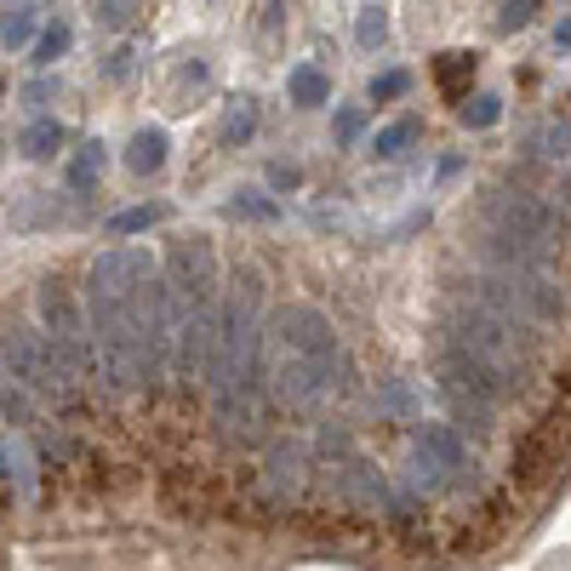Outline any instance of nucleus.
I'll list each match as a JSON object with an SVG mask.
<instances>
[{"mask_svg":"<svg viewBox=\"0 0 571 571\" xmlns=\"http://www.w3.org/2000/svg\"><path fill=\"white\" fill-rule=\"evenodd\" d=\"M269 349H275V394L286 406H314L320 394H332L337 371V332L314 304H292L269 320Z\"/></svg>","mask_w":571,"mask_h":571,"instance_id":"f257e3e1","label":"nucleus"},{"mask_svg":"<svg viewBox=\"0 0 571 571\" xmlns=\"http://www.w3.org/2000/svg\"><path fill=\"white\" fill-rule=\"evenodd\" d=\"M480 223L498 229V235H514V240L537 246V252H549V258L571 240V217L560 206L537 201V194H526V189H503V183L480 194Z\"/></svg>","mask_w":571,"mask_h":571,"instance_id":"f03ea898","label":"nucleus"},{"mask_svg":"<svg viewBox=\"0 0 571 571\" xmlns=\"http://www.w3.org/2000/svg\"><path fill=\"white\" fill-rule=\"evenodd\" d=\"M166 281L178 286L183 304L217 309V252H212V240L206 235H183L166 252Z\"/></svg>","mask_w":571,"mask_h":571,"instance_id":"7ed1b4c3","label":"nucleus"},{"mask_svg":"<svg viewBox=\"0 0 571 571\" xmlns=\"http://www.w3.org/2000/svg\"><path fill=\"white\" fill-rule=\"evenodd\" d=\"M160 275L155 252H143V246H115V252L92 258L86 269V292H115V297H138L148 281Z\"/></svg>","mask_w":571,"mask_h":571,"instance_id":"20e7f679","label":"nucleus"},{"mask_svg":"<svg viewBox=\"0 0 571 571\" xmlns=\"http://www.w3.org/2000/svg\"><path fill=\"white\" fill-rule=\"evenodd\" d=\"M440 383H457V389L480 394V401H491V406H503L509 394H514V383L503 378L498 366H486V360L463 355V349H445V355H440Z\"/></svg>","mask_w":571,"mask_h":571,"instance_id":"39448f33","label":"nucleus"},{"mask_svg":"<svg viewBox=\"0 0 571 571\" xmlns=\"http://www.w3.org/2000/svg\"><path fill=\"white\" fill-rule=\"evenodd\" d=\"M304 480H309L304 445H297V440H275V445H269V457H263V498L269 503H292L297 491H304Z\"/></svg>","mask_w":571,"mask_h":571,"instance_id":"423d86ee","label":"nucleus"},{"mask_svg":"<svg viewBox=\"0 0 571 571\" xmlns=\"http://www.w3.org/2000/svg\"><path fill=\"white\" fill-rule=\"evenodd\" d=\"M332 491L349 509H394V491L389 480L371 468L366 457H349V463H337V475H332Z\"/></svg>","mask_w":571,"mask_h":571,"instance_id":"0eeeda50","label":"nucleus"},{"mask_svg":"<svg viewBox=\"0 0 571 571\" xmlns=\"http://www.w3.org/2000/svg\"><path fill=\"white\" fill-rule=\"evenodd\" d=\"M35 304H40V320H46V332H52V337H63V343H81V332H92L86 309L69 297V286H63V281H46V286L35 292Z\"/></svg>","mask_w":571,"mask_h":571,"instance_id":"6e6552de","label":"nucleus"},{"mask_svg":"<svg viewBox=\"0 0 571 571\" xmlns=\"http://www.w3.org/2000/svg\"><path fill=\"white\" fill-rule=\"evenodd\" d=\"M412 452L429 457L435 468H445V475H457V468L468 463V445H463L457 424H417L412 429Z\"/></svg>","mask_w":571,"mask_h":571,"instance_id":"1a4fd4ad","label":"nucleus"},{"mask_svg":"<svg viewBox=\"0 0 571 571\" xmlns=\"http://www.w3.org/2000/svg\"><path fill=\"white\" fill-rule=\"evenodd\" d=\"M440 394H445V406H452V424H457V429L486 435L491 417H498V406L480 401V394H468V389H457V383H440Z\"/></svg>","mask_w":571,"mask_h":571,"instance_id":"9d476101","label":"nucleus"},{"mask_svg":"<svg viewBox=\"0 0 571 571\" xmlns=\"http://www.w3.org/2000/svg\"><path fill=\"white\" fill-rule=\"evenodd\" d=\"M63 143H69V127H63V120H29V127H23V138H17V148H23L29 160L63 155Z\"/></svg>","mask_w":571,"mask_h":571,"instance_id":"9b49d317","label":"nucleus"},{"mask_svg":"<svg viewBox=\"0 0 571 571\" xmlns=\"http://www.w3.org/2000/svg\"><path fill=\"white\" fill-rule=\"evenodd\" d=\"M127 166L138 171V178L160 171V166H166V132H160V127H143V132L127 143Z\"/></svg>","mask_w":571,"mask_h":571,"instance_id":"f8f14e48","label":"nucleus"},{"mask_svg":"<svg viewBox=\"0 0 571 571\" xmlns=\"http://www.w3.org/2000/svg\"><path fill=\"white\" fill-rule=\"evenodd\" d=\"M286 92H292V104H304V109H320L332 97V81L320 74L314 63H297L292 74H286Z\"/></svg>","mask_w":571,"mask_h":571,"instance_id":"ddd939ff","label":"nucleus"},{"mask_svg":"<svg viewBox=\"0 0 571 571\" xmlns=\"http://www.w3.org/2000/svg\"><path fill=\"white\" fill-rule=\"evenodd\" d=\"M104 166H109L104 143H97V138H92V143H81V155L69 160V189H81V194H86L97 178H104Z\"/></svg>","mask_w":571,"mask_h":571,"instance_id":"4468645a","label":"nucleus"},{"mask_svg":"<svg viewBox=\"0 0 571 571\" xmlns=\"http://www.w3.org/2000/svg\"><path fill=\"white\" fill-rule=\"evenodd\" d=\"M7 486H17L23 498L35 491V457H29V445H23L17 435H7Z\"/></svg>","mask_w":571,"mask_h":571,"instance_id":"2eb2a0df","label":"nucleus"},{"mask_svg":"<svg viewBox=\"0 0 571 571\" xmlns=\"http://www.w3.org/2000/svg\"><path fill=\"white\" fill-rule=\"evenodd\" d=\"M406 143H417V120H394V127H383L378 138H371V155H378V160H401Z\"/></svg>","mask_w":571,"mask_h":571,"instance_id":"dca6fc26","label":"nucleus"},{"mask_svg":"<svg viewBox=\"0 0 571 571\" xmlns=\"http://www.w3.org/2000/svg\"><path fill=\"white\" fill-rule=\"evenodd\" d=\"M314 452L337 468V463H349V457H355V440H349V429H343V424H320V435H314Z\"/></svg>","mask_w":571,"mask_h":571,"instance_id":"f3484780","label":"nucleus"},{"mask_svg":"<svg viewBox=\"0 0 571 571\" xmlns=\"http://www.w3.org/2000/svg\"><path fill=\"white\" fill-rule=\"evenodd\" d=\"M40 40V23H35V7H12L7 12V52H23V46Z\"/></svg>","mask_w":571,"mask_h":571,"instance_id":"a211bd4d","label":"nucleus"},{"mask_svg":"<svg viewBox=\"0 0 571 571\" xmlns=\"http://www.w3.org/2000/svg\"><path fill=\"white\" fill-rule=\"evenodd\" d=\"M252 132H258V109H252V97H235L229 115H223V138H229V143H246Z\"/></svg>","mask_w":571,"mask_h":571,"instance_id":"6ab92c4d","label":"nucleus"},{"mask_svg":"<svg viewBox=\"0 0 571 571\" xmlns=\"http://www.w3.org/2000/svg\"><path fill=\"white\" fill-rule=\"evenodd\" d=\"M355 40L366 46V52H378V46L389 40V17H383V7H360V17H355Z\"/></svg>","mask_w":571,"mask_h":571,"instance_id":"aec40b11","label":"nucleus"},{"mask_svg":"<svg viewBox=\"0 0 571 571\" xmlns=\"http://www.w3.org/2000/svg\"><path fill=\"white\" fill-rule=\"evenodd\" d=\"M160 217H166V206H132V212H115V217H109V235H143V229H155Z\"/></svg>","mask_w":571,"mask_h":571,"instance_id":"412c9836","label":"nucleus"},{"mask_svg":"<svg viewBox=\"0 0 571 571\" xmlns=\"http://www.w3.org/2000/svg\"><path fill=\"white\" fill-rule=\"evenodd\" d=\"M69 40H74L69 23H52V29H40V40H35V63H40V69H52V63L69 52Z\"/></svg>","mask_w":571,"mask_h":571,"instance_id":"4be33fe9","label":"nucleus"},{"mask_svg":"<svg viewBox=\"0 0 571 571\" xmlns=\"http://www.w3.org/2000/svg\"><path fill=\"white\" fill-rule=\"evenodd\" d=\"M498 115H503V97L480 92V97H468V104H463V127H498Z\"/></svg>","mask_w":571,"mask_h":571,"instance_id":"5701e85b","label":"nucleus"},{"mask_svg":"<svg viewBox=\"0 0 571 571\" xmlns=\"http://www.w3.org/2000/svg\"><path fill=\"white\" fill-rule=\"evenodd\" d=\"M229 212H235V217H263V223H269V217H275V201H269L263 189H235Z\"/></svg>","mask_w":571,"mask_h":571,"instance_id":"b1692460","label":"nucleus"},{"mask_svg":"<svg viewBox=\"0 0 571 571\" xmlns=\"http://www.w3.org/2000/svg\"><path fill=\"white\" fill-rule=\"evenodd\" d=\"M412 86V74L406 69H389V74H371V104H394Z\"/></svg>","mask_w":571,"mask_h":571,"instance_id":"393cba45","label":"nucleus"},{"mask_svg":"<svg viewBox=\"0 0 571 571\" xmlns=\"http://www.w3.org/2000/svg\"><path fill=\"white\" fill-rule=\"evenodd\" d=\"M378 401H383V412H394V417H412V412H417V394H412L401 378H389Z\"/></svg>","mask_w":571,"mask_h":571,"instance_id":"a878e982","label":"nucleus"},{"mask_svg":"<svg viewBox=\"0 0 571 571\" xmlns=\"http://www.w3.org/2000/svg\"><path fill=\"white\" fill-rule=\"evenodd\" d=\"M58 92H63V81H52V74H46V81H29V86H23V104H29V109H46Z\"/></svg>","mask_w":571,"mask_h":571,"instance_id":"bb28decb","label":"nucleus"},{"mask_svg":"<svg viewBox=\"0 0 571 571\" xmlns=\"http://www.w3.org/2000/svg\"><path fill=\"white\" fill-rule=\"evenodd\" d=\"M532 7H537V0H503L498 29H526V23H532Z\"/></svg>","mask_w":571,"mask_h":571,"instance_id":"cd10ccee","label":"nucleus"},{"mask_svg":"<svg viewBox=\"0 0 571 571\" xmlns=\"http://www.w3.org/2000/svg\"><path fill=\"white\" fill-rule=\"evenodd\" d=\"M332 132H337V143H355V138L366 132V115H360V109H343V115L332 120Z\"/></svg>","mask_w":571,"mask_h":571,"instance_id":"c85d7f7f","label":"nucleus"},{"mask_svg":"<svg viewBox=\"0 0 571 571\" xmlns=\"http://www.w3.org/2000/svg\"><path fill=\"white\" fill-rule=\"evenodd\" d=\"M97 17L115 23V29H127V23H132V0H97Z\"/></svg>","mask_w":571,"mask_h":571,"instance_id":"c756f323","label":"nucleus"},{"mask_svg":"<svg viewBox=\"0 0 571 571\" xmlns=\"http://www.w3.org/2000/svg\"><path fill=\"white\" fill-rule=\"evenodd\" d=\"M104 74H109V81H115V86H120V81H132V52H127V46H120V52H109Z\"/></svg>","mask_w":571,"mask_h":571,"instance_id":"7c9ffc66","label":"nucleus"},{"mask_svg":"<svg viewBox=\"0 0 571 571\" xmlns=\"http://www.w3.org/2000/svg\"><path fill=\"white\" fill-rule=\"evenodd\" d=\"M7 424H23V394L7 389Z\"/></svg>","mask_w":571,"mask_h":571,"instance_id":"2f4dec72","label":"nucleus"},{"mask_svg":"<svg viewBox=\"0 0 571 571\" xmlns=\"http://www.w3.org/2000/svg\"><path fill=\"white\" fill-rule=\"evenodd\" d=\"M555 46H560V52H571V17H566L560 29H555Z\"/></svg>","mask_w":571,"mask_h":571,"instance_id":"473e14b6","label":"nucleus"},{"mask_svg":"<svg viewBox=\"0 0 571 571\" xmlns=\"http://www.w3.org/2000/svg\"><path fill=\"white\" fill-rule=\"evenodd\" d=\"M566 206H571V178H566Z\"/></svg>","mask_w":571,"mask_h":571,"instance_id":"72a5a7b5","label":"nucleus"}]
</instances>
